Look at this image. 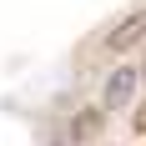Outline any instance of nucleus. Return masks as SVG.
I'll use <instances>...</instances> for the list:
<instances>
[{
  "label": "nucleus",
  "mask_w": 146,
  "mask_h": 146,
  "mask_svg": "<svg viewBox=\"0 0 146 146\" xmlns=\"http://www.w3.org/2000/svg\"><path fill=\"white\" fill-rule=\"evenodd\" d=\"M141 35H146V10H131L116 30H111V35H106V50H111V56H116V50H131Z\"/></svg>",
  "instance_id": "f257e3e1"
},
{
  "label": "nucleus",
  "mask_w": 146,
  "mask_h": 146,
  "mask_svg": "<svg viewBox=\"0 0 146 146\" xmlns=\"http://www.w3.org/2000/svg\"><path fill=\"white\" fill-rule=\"evenodd\" d=\"M131 91H136V66H121L111 81H106V96H101V111L106 106H126L131 101Z\"/></svg>",
  "instance_id": "f03ea898"
},
{
  "label": "nucleus",
  "mask_w": 146,
  "mask_h": 146,
  "mask_svg": "<svg viewBox=\"0 0 146 146\" xmlns=\"http://www.w3.org/2000/svg\"><path fill=\"white\" fill-rule=\"evenodd\" d=\"M101 116H106L101 106H86V111H81V116L71 121V141H86L91 131H101Z\"/></svg>",
  "instance_id": "7ed1b4c3"
},
{
  "label": "nucleus",
  "mask_w": 146,
  "mask_h": 146,
  "mask_svg": "<svg viewBox=\"0 0 146 146\" xmlns=\"http://www.w3.org/2000/svg\"><path fill=\"white\" fill-rule=\"evenodd\" d=\"M136 131H146V101L136 106Z\"/></svg>",
  "instance_id": "20e7f679"
},
{
  "label": "nucleus",
  "mask_w": 146,
  "mask_h": 146,
  "mask_svg": "<svg viewBox=\"0 0 146 146\" xmlns=\"http://www.w3.org/2000/svg\"><path fill=\"white\" fill-rule=\"evenodd\" d=\"M141 71H146V66H141Z\"/></svg>",
  "instance_id": "39448f33"
}]
</instances>
